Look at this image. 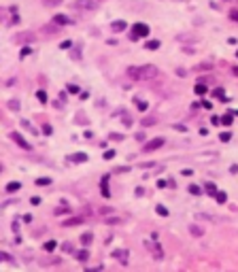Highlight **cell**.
Here are the masks:
<instances>
[{
	"mask_svg": "<svg viewBox=\"0 0 238 272\" xmlns=\"http://www.w3.org/2000/svg\"><path fill=\"white\" fill-rule=\"evenodd\" d=\"M100 2H102V0H74L72 7H74V9H85V11H94V9L100 7Z\"/></svg>",
	"mask_w": 238,
	"mask_h": 272,
	"instance_id": "7a4b0ae2",
	"label": "cell"
},
{
	"mask_svg": "<svg viewBox=\"0 0 238 272\" xmlns=\"http://www.w3.org/2000/svg\"><path fill=\"white\" fill-rule=\"evenodd\" d=\"M0 257H2L4 261H9V260H11V255H9V253H0Z\"/></svg>",
	"mask_w": 238,
	"mask_h": 272,
	"instance_id": "7bdbcfd3",
	"label": "cell"
},
{
	"mask_svg": "<svg viewBox=\"0 0 238 272\" xmlns=\"http://www.w3.org/2000/svg\"><path fill=\"white\" fill-rule=\"evenodd\" d=\"M111 28H113V32H121V30H126V21H115Z\"/></svg>",
	"mask_w": 238,
	"mask_h": 272,
	"instance_id": "9a60e30c",
	"label": "cell"
},
{
	"mask_svg": "<svg viewBox=\"0 0 238 272\" xmlns=\"http://www.w3.org/2000/svg\"><path fill=\"white\" fill-rule=\"evenodd\" d=\"M145 47H147V49H157V47H159V41H147Z\"/></svg>",
	"mask_w": 238,
	"mask_h": 272,
	"instance_id": "d6986e66",
	"label": "cell"
},
{
	"mask_svg": "<svg viewBox=\"0 0 238 272\" xmlns=\"http://www.w3.org/2000/svg\"><path fill=\"white\" fill-rule=\"evenodd\" d=\"M113 257H115V260H119L121 261V264H128V251H123V249H121V251H113Z\"/></svg>",
	"mask_w": 238,
	"mask_h": 272,
	"instance_id": "ba28073f",
	"label": "cell"
},
{
	"mask_svg": "<svg viewBox=\"0 0 238 272\" xmlns=\"http://www.w3.org/2000/svg\"><path fill=\"white\" fill-rule=\"evenodd\" d=\"M53 21H55V24H60V26H66V24H70V19H68L66 15H55V17H53Z\"/></svg>",
	"mask_w": 238,
	"mask_h": 272,
	"instance_id": "30bf717a",
	"label": "cell"
},
{
	"mask_svg": "<svg viewBox=\"0 0 238 272\" xmlns=\"http://www.w3.org/2000/svg\"><path fill=\"white\" fill-rule=\"evenodd\" d=\"M215 198H217V202H221V204L227 200V196L223 193V191H217V193H215Z\"/></svg>",
	"mask_w": 238,
	"mask_h": 272,
	"instance_id": "ffe728a7",
	"label": "cell"
},
{
	"mask_svg": "<svg viewBox=\"0 0 238 272\" xmlns=\"http://www.w3.org/2000/svg\"><path fill=\"white\" fill-rule=\"evenodd\" d=\"M193 92H196L198 96H202V94H206V92H208V87H206V85H202V83H198V85L193 87Z\"/></svg>",
	"mask_w": 238,
	"mask_h": 272,
	"instance_id": "5bb4252c",
	"label": "cell"
},
{
	"mask_svg": "<svg viewBox=\"0 0 238 272\" xmlns=\"http://www.w3.org/2000/svg\"><path fill=\"white\" fill-rule=\"evenodd\" d=\"M230 19H232V21H238V9H232V11H230Z\"/></svg>",
	"mask_w": 238,
	"mask_h": 272,
	"instance_id": "484cf974",
	"label": "cell"
},
{
	"mask_svg": "<svg viewBox=\"0 0 238 272\" xmlns=\"http://www.w3.org/2000/svg\"><path fill=\"white\" fill-rule=\"evenodd\" d=\"M219 138H221V141H223V142H227V141H230V138H232V134H230V132H223V134H221Z\"/></svg>",
	"mask_w": 238,
	"mask_h": 272,
	"instance_id": "4316f807",
	"label": "cell"
},
{
	"mask_svg": "<svg viewBox=\"0 0 238 272\" xmlns=\"http://www.w3.org/2000/svg\"><path fill=\"white\" fill-rule=\"evenodd\" d=\"M128 74L136 81H149V79H155L159 72H157L155 66H138V68L132 66V68H128Z\"/></svg>",
	"mask_w": 238,
	"mask_h": 272,
	"instance_id": "6da1fadb",
	"label": "cell"
},
{
	"mask_svg": "<svg viewBox=\"0 0 238 272\" xmlns=\"http://www.w3.org/2000/svg\"><path fill=\"white\" fill-rule=\"evenodd\" d=\"M204 189L208 191V193H211V196H215V193H217V187H215L213 183H204Z\"/></svg>",
	"mask_w": 238,
	"mask_h": 272,
	"instance_id": "ac0fdd59",
	"label": "cell"
},
{
	"mask_svg": "<svg viewBox=\"0 0 238 272\" xmlns=\"http://www.w3.org/2000/svg\"><path fill=\"white\" fill-rule=\"evenodd\" d=\"M143 36H149V26L147 24H136L132 28V41H136V38H143Z\"/></svg>",
	"mask_w": 238,
	"mask_h": 272,
	"instance_id": "3957f363",
	"label": "cell"
},
{
	"mask_svg": "<svg viewBox=\"0 0 238 272\" xmlns=\"http://www.w3.org/2000/svg\"><path fill=\"white\" fill-rule=\"evenodd\" d=\"M36 96H38V100H40V102H45V100H47V96H45V92H38Z\"/></svg>",
	"mask_w": 238,
	"mask_h": 272,
	"instance_id": "8d00e7d4",
	"label": "cell"
},
{
	"mask_svg": "<svg viewBox=\"0 0 238 272\" xmlns=\"http://www.w3.org/2000/svg\"><path fill=\"white\" fill-rule=\"evenodd\" d=\"M70 160L72 162H87V153H74V155H70Z\"/></svg>",
	"mask_w": 238,
	"mask_h": 272,
	"instance_id": "7c38bea8",
	"label": "cell"
},
{
	"mask_svg": "<svg viewBox=\"0 0 238 272\" xmlns=\"http://www.w3.org/2000/svg\"><path fill=\"white\" fill-rule=\"evenodd\" d=\"M70 208H66V206H62V208H55V215H62V213H68Z\"/></svg>",
	"mask_w": 238,
	"mask_h": 272,
	"instance_id": "836d02e7",
	"label": "cell"
},
{
	"mask_svg": "<svg viewBox=\"0 0 238 272\" xmlns=\"http://www.w3.org/2000/svg\"><path fill=\"white\" fill-rule=\"evenodd\" d=\"M36 183H38V185H49V183H51V179H38Z\"/></svg>",
	"mask_w": 238,
	"mask_h": 272,
	"instance_id": "d6a6232c",
	"label": "cell"
},
{
	"mask_svg": "<svg viewBox=\"0 0 238 272\" xmlns=\"http://www.w3.org/2000/svg\"><path fill=\"white\" fill-rule=\"evenodd\" d=\"M17 189H21L19 183H9V185H7V191H9V193H15Z\"/></svg>",
	"mask_w": 238,
	"mask_h": 272,
	"instance_id": "2e32d148",
	"label": "cell"
},
{
	"mask_svg": "<svg viewBox=\"0 0 238 272\" xmlns=\"http://www.w3.org/2000/svg\"><path fill=\"white\" fill-rule=\"evenodd\" d=\"M145 245H147V249H149L151 253H155V260H162V257H164V251L159 249V245H157V242H151V240H147Z\"/></svg>",
	"mask_w": 238,
	"mask_h": 272,
	"instance_id": "5b68a950",
	"label": "cell"
},
{
	"mask_svg": "<svg viewBox=\"0 0 238 272\" xmlns=\"http://www.w3.org/2000/svg\"><path fill=\"white\" fill-rule=\"evenodd\" d=\"M55 249V242L51 240V242H45V251H53Z\"/></svg>",
	"mask_w": 238,
	"mask_h": 272,
	"instance_id": "83f0119b",
	"label": "cell"
},
{
	"mask_svg": "<svg viewBox=\"0 0 238 272\" xmlns=\"http://www.w3.org/2000/svg\"><path fill=\"white\" fill-rule=\"evenodd\" d=\"M143 123H145V126H153L155 119H153V117H147V119H143Z\"/></svg>",
	"mask_w": 238,
	"mask_h": 272,
	"instance_id": "f1b7e54d",
	"label": "cell"
},
{
	"mask_svg": "<svg viewBox=\"0 0 238 272\" xmlns=\"http://www.w3.org/2000/svg\"><path fill=\"white\" fill-rule=\"evenodd\" d=\"M100 189H102V196H104V198H108V196H111V191H108V177L102 179V183H100Z\"/></svg>",
	"mask_w": 238,
	"mask_h": 272,
	"instance_id": "9c48e42d",
	"label": "cell"
},
{
	"mask_svg": "<svg viewBox=\"0 0 238 272\" xmlns=\"http://www.w3.org/2000/svg\"><path fill=\"white\" fill-rule=\"evenodd\" d=\"M221 123H223V126H230V123H232V115H230V113L223 115V117H221Z\"/></svg>",
	"mask_w": 238,
	"mask_h": 272,
	"instance_id": "cb8c5ba5",
	"label": "cell"
},
{
	"mask_svg": "<svg viewBox=\"0 0 238 272\" xmlns=\"http://www.w3.org/2000/svg\"><path fill=\"white\" fill-rule=\"evenodd\" d=\"M107 223H111V225H115V223H119V219H115V217H108V219H107Z\"/></svg>",
	"mask_w": 238,
	"mask_h": 272,
	"instance_id": "74e56055",
	"label": "cell"
},
{
	"mask_svg": "<svg viewBox=\"0 0 238 272\" xmlns=\"http://www.w3.org/2000/svg\"><path fill=\"white\" fill-rule=\"evenodd\" d=\"M62 249H64V251H68V253H72V251H74V249H72V245H68V242H66Z\"/></svg>",
	"mask_w": 238,
	"mask_h": 272,
	"instance_id": "60d3db41",
	"label": "cell"
},
{
	"mask_svg": "<svg viewBox=\"0 0 238 272\" xmlns=\"http://www.w3.org/2000/svg\"><path fill=\"white\" fill-rule=\"evenodd\" d=\"M189 193H193V196H200V193H202V189H200L198 185H189Z\"/></svg>",
	"mask_w": 238,
	"mask_h": 272,
	"instance_id": "7402d4cb",
	"label": "cell"
},
{
	"mask_svg": "<svg viewBox=\"0 0 238 272\" xmlns=\"http://www.w3.org/2000/svg\"><path fill=\"white\" fill-rule=\"evenodd\" d=\"M155 211H157V215H162V217H166V215H168V208H164L162 204H159V206H157Z\"/></svg>",
	"mask_w": 238,
	"mask_h": 272,
	"instance_id": "d4e9b609",
	"label": "cell"
},
{
	"mask_svg": "<svg viewBox=\"0 0 238 272\" xmlns=\"http://www.w3.org/2000/svg\"><path fill=\"white\" fill-rule=\"evenodd\" d=\"M79 223H83V219H81V217H72V219H66L62 225H66V227H68V225H79Z\"/></svg>",
	"mask_w": 238,
	"mask_h": 272,
	"instance_id": "8fae6325",
	"label": "cell"
},
{
	"mask_svg": "<svg viewBox=\"0 0 238 272\" xmlns=\"http://www.w3.org/2000/svg\"><path fill=\"white\" fill-rule=\"evenodd\" d=\"M43 2H45L47 7H58V4H62V2H64V0H43Z\"/></svg>",
	"mask_w": 238,
	"mask_h": 272,
	"instance_id": "603a6c76",
	"label": "cell"
},
{
	"mask_svg": "<svg viewBox=\"0 0 238 272\" xmlns=\"http://www.w3.org/2000/svg\"><path fill=\"white\" fill-rule=\"evenodd\" d=\"M11 138H13V142H15V145H19V147H21V149H26V151H30V149H32V145H30V142H26L21 134L13 132V134H11Z\"/></svg>",
	"mask_w": 238,
	"mask_h": 272,
	"instance_id": "277c9868",
	"label": "cell"
},
{
	"mask_svg": "<svg viewBox=\"0 0 238 272\" xmlns=\"http://www.w3.org/2000/svg\"><path fill=\"white\" fill-rule=\"evenodd\" d=\"M155 162H145V164H140V168H153Z\"/></svg>",
	"mask_w": 238,
	"mask_h": 272,
	"instance_id": "e575fe53",
	"label": "cell"
},
{
	"mask_svg": "<svg viewBox=\"0 0 238 272\" xmlns=\"http://www.w3.org/2000/svg\"><path fill=\"white\" fill-rule=\"evenodd\" d=\"M68 92H70V94H77V92H79V87H77V85H68Z\"/></svg>",
	"mask_w": 238,
	"mask_h": 272,
	"instance_id": "d590c367",
	"label": "cell"
},
{
	"mask_svg": "<svg viewBox=\"0 0 238 272\" xmlns=\"http://www.w3.org/2000/svg\"><path fill=\"white\" fill-rule=\"evenodd\" d=\"M32 41H34V34H30V32H21L15 38V43H32Z\"/></svg>",
	"mask_w": 238,
	"mask_h": 272,
	"instance_id": "52a82bcc",
	"label": "cell"
},
{
	"mask_svg": "<svg viewBox=\"0 0 238 272\" xmlns=\"http://www.w3.org/2000/svg\"><path fill=\"white\" fill-rule=\"evenodd\" d=\"M77 260L79 261H87L89 260V253H87V251H79V253H77Z\"/></svg>",
	"mask_w": 238,
	"mask_h": 272,
	"instance_id": "e0dca14e",
	"label": "cell"
},
{
	"mask_svg": "<svg viewBox=\"0 0 238 272\" xmlns=\"http://www.w3.org/2000/svg\"><path fill=\"white\" fill-rule=\"evenodd\" d=\"M164 138H155V141H151V142H147V145H145L143 149L145 151H147V153H149V151H155V149H159V147H164Z\"/></svg>",
	"mask_w": 238,
	"mask_h": 272,
	"instance_id": "8992f818",
	"label": "cell"
},
{
	"mask_svg": "<svg viewBox=\"0 0 238 272\" xmlns=\"http://www.w3.org/2000/svg\"><path fill=\"white\" fill-rule=\"evenodd\" d=\"M43 132H45V134H51L53 130H51V126H43Z\"/></svg>",
	"mask_w": 238,
	"mask_h": 272,
	"instance_id": "b9f144b4",
	"label": "cell"
},
{
	"mask_svg": "<svg viewBox=\"0 0 238 272\" xmlns=\"http://www.w3.org/2000/svg\"><path fill=\"white\" fill-rule=\"evenodd\" d=\"M136 104H138V108H140V111H147V102H145V100H138Z\"/></svg>",
	"mask_w": 238,
	"mask_h": 272,
	"instance_id": "4dcf8cb0",
	"label": "cell"
},
{
	"mask_svg": "<svg viewBox=\"0 0 238 272\" xmlns=\"http://www.w3.org/2000/svg\"><path fill=\"white\" fill-rule=\"evenodd\" d=\"M26 55H30V47H24V49H21V58H26Z\"/></svg>",
	"mask_w": 238,
	"mask_h": 272,
	"instance_id": "f35d334b",
	"label": "cell"
},
{
	"mask_svg": "<svg viewBox=\"0 0 238 272\" xmlns=\"http://www.w3.org/2000/svg\"><path fill=\"white\" fill-rule=\"evenodd\" d=\"M234 74H236V77H238V66H236V68H234Z\"/></svg>",
	"mask_w": 238,
	"mask_h": 272,
	"instance_id": "ee69618b",
	"label": "cell"
},
{
	"mask_svg": "<svg viewBox=\"0 0 238 272\" xmlns=\"http://www.w3.org/2000/svg\"><path fill=\"white\" fill-rule=\"evenodd\" d=\"M92 238H94V234H92V232H85L83 236H81V242L87 247V245H92Z\"/></svg>",
	"mask_w": 238,
	"mask_h": 272,
	"instance_id": "4fadbf2b",
	"label": "cell"
},
{
	"mask_svg": "<svg viewBox=\"0 0 238 272\" xmlns=\"http://www.w3.org/2000/svg\"><path fill=\"white\" fill-rule=\"evenodd\" d=\"M189 230H191V234H193V236H202V234H204V232L200 230V227H198V225H191Z\"/></svg>",
	"mask_w": 238,
	"mask_h": 272,
	"instance_id": "44dd1931",
	"label": "cell"
},
{
	"mask_svg": "<svg viewBox=\"0 0 238 272\" xmlns=\"http://www.w3.org/2000/svg\"><path fill=\"white\" fill-rule=\"evenodd\" d=\"M111 138H113V141H123V134H115V132H113Z\"/></svg>",
	"mask_w": 238,
	"mask_h": 272,
	"instance_id": "1f68e13d",
	"label": "cell"
},
{
	"mask_svg": "<svg viewBox=\"0 0 238 272\" xmlns=\"http://www.w3.org/2000/svg\"><path fill=\"white\" fill-rule=\"evenodd\" d=\"M9 107H11L13 111H15V108L19 111V102H17V100H11V102H9Z\"/></svg>",
	"mask_w": 238,
	"mask_h": 272,
	"instance_id": "f546056e",
	"label": "cell"
},
{
	"mask_svg": "<svg viewBox=\"0 0 238 272\" xmlns=\"http://www.w3.org/2000/svg\"><path fill=\"white\" fill-rule=\"evenodd\" d=\"M104 157H107V160H113V157H115V151H107Z\"/></svg>",
	"mask_w": 238,
	"mask_h": 272,
	"instance_id": "ab89813d",
	"label": "cell"
}]
</instances>
